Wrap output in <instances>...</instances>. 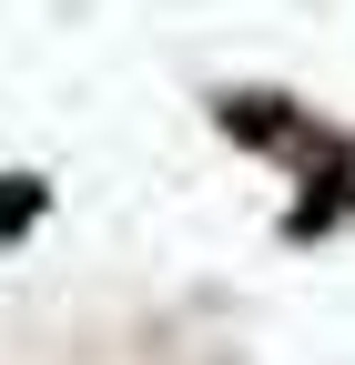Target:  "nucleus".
<instances>
[{
  "label": "nucleus",
  "mask_w": 355,
  "mask_h": 365,
  "mask_svg": "<svg viewBox=\"0 0 355 365\" xmlns=\"http://www.w3.org/2000/svg\"><path fill=\"white\" fill-rule=\"evenodd\" d=\"M41 203H51V193H41L31 173H0V244H21L31 223H41Z\"/></svg>",
  "instance_id": "nucleus-1"
}]
</instances>
